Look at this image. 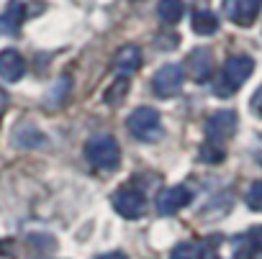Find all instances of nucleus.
I'll return each mask as SVG.
<instances>
[{
    "mask_svg": "<svg viewBox=\"0 0 262 259\" xmlns=\"http://www.w3.org/2000/svg\"><path fill=\"white\" fill-rule=\"evenodd\" d=\"M190 200H193V193L185 185H172V187H167L157 195V213L160 216H172L180 208H185Z\"/></svg>",
    "mask_w": 262,
    "mask_h": 259,
    "instance_id": "obj_7",
    "label": "nucleus"
},
{
    "mask_svg": "<svg viewBox=\"0 0 262 259\" xmlns=\"http://www.w3.org/2000/svg\"><path fill=\"white\" fill-rule=\"evenodd\" d=\"M201 162H206V164H219V162H224V149H221V144H216V142H208V144H203L201 147Z\"/></svg>",
    "mask_w": 262,
    "mask_h": 259,
    "instance_id": "obj_19",
    "label": "nucleus"
},
{
    "mask_svg": "<svg viewBox=\"0 0 262 259\" xmlns=\"http://www.w3.org/2000/svg\"><path fill=\"white\" fill-rule=\"evenodd\" d=\"M183 80H185V67L180 64H165L155 72L152 77V90L157 98H172L180 92L183 87Z\"/></svg>",
    "mask_w": 262,
    "mask_h": 259,
    "instance_id": "obj_4",
    "label": "nucleus"
},
{
    "mask_svg": "<svg viewBox=\"0 0 262 259\" xmlns=\"http://www.w3.org/2000/svg\"><path fill=\"white\" fill-rule=\"evenodd\" d=\"M236 123H239V118H236L234 110H216L206 121V139L208 142H216V144L231 139L234 131H236Z\"/></svg>",
    "mask_w": 262,
    "mask_h": 259,
    "instance_id": "obj_5",
    "label": "nucleus"
},
{
    "mask_svg": "<svg viewBox=\"0 0 262 259\" xmlns=\"http://www.w3.org/2000/svg\"><path fill=\"white\" fill-rule=\"evenodd\" d=\"M236 249H239V254L244 251L247 259L252 256L249 251H262V226H254V228H249L242 239H236Z\"/></svg>",
    "mask_w": 262,
    "mask_h": 259,
    "instance_id": "obj_16",
    "label": "nucleus"
},
{
    "mask_svg": "<svg viewBox=\"0 0 262 259\" xmlns=\"http://www.w3.org/2000/svg\"><path fill=\"white\" fill-rule=\"evenodd\" d=\"M26 72V62L16 49H3L0 52V77L6 82H18Z\"/></svg>",
    "mask_w": 262,
    "mask_h": 259,
    "instance_id": "obj_12",
    "label": "nucleus"
},
{
    "mask_svg": "<svg viewBox=\"0 0 262 259\" xmlns=\"http://www.w3.org/2000/svg\"><path fill=\"white\" fill-rule=\"evenodd\" d=\"M126 92H128V80H126V77H118V80L111 85V90L105 92V103H108V105H118V103L126 98Z\"/></svg>",
    "mask_w": 262,
    "mask_h": 259,
    "instance_id": "obj_20",
    "label": "nucleus"
},
{
    "mask_svg": "<svg viewBox=\"0 0 262 259\" xmlns=\"http://www.w3.org/2000/svg\"><path fill=\"white\" fill-rule=\"evenodd\" d=\"M13 144L16 147H24V149H34V147L47 144V139H44V134L39 131V128H34V126H18L16 134H13Z\"/></svg>",
    "mask_w": 262,
    "mask_h": 259,
    "instance_id": "obj_13",
    "label": "nucleus"
},
{
    "mask_svg": "<svg viewBox=\"0 0 262 259\" xmlns=\"http://www.w3.org/2000/svg\"><path fill=\"white\" fill-rule=\"evenodd\" d=\"M113 208L123 218H142L144 216V208H147L144 193L142 190H134V187H121L113 195Z\"/></svg>",
    "mask_w": 262,
    "mask_h": 259,
    "instance_id": "obj_6",
    "label": "nucleus"
},
{
    "mask_svg": "<svg viewBox=\"0 0 262 259\" xmlns=\"http://www.w3.org/2000/svg\"><path fill=\"white\" fill-rule=\"evenodd\" d=\"M262 0H224V13L236 26H252Z\"/></svg>",
    "mask_w": 262,
    "mask_h": 259,
    "instance_id": "obj_8",
    "label": "nucleus"
},
{
    "mask_svg": "<svg viewBox=\"0 0 262 259\" xmlns=\"http://www.w3.org/2000/svg\"><path fill=\"white\" fill-rule=\"evenodd\" d=\"M142 64V49L134 46V44H128L123 49H118L116 59H113V72L118 77H128V75H134Z\"/></svg>",
    "mask_w": 262,
    "mask_h": 259,
    "instance_id": "obj_10",
    "label": "nucleus"
},
{
    "mask_svg": "<svg viewBox=\"0 0 262 259\" xmlns=\"http://www.w3.org/2000/svg\"><path fill=\"white\" fill-rule=\"evenodd\" d=\"M26 18V3H21V0H11V3L6 6V11L0 13V34L3 36H16L21 23Z\"/></svg>",
    "mask_w": 262,
    "mask_h": 259,
    "instance_id": "obj_9",
    "label": "nucleus"
},
{
    "mask_svg": "<svg viewBox=\"0 0 262 259\" xmlns=\"http://www.w3.org/2000/svg\"><path fill=\"white\" fill-rule=\"evenodd\" d=\"M157 16L165 21V23H178L183 16H185V3L183 0H160L157 3Z\"/></svg>",
    "mask_w": 262,
    "mask_h": 259,
    "instance_id": "obj_14",
    "label": "nucleus"
},
{
    "mask_svg": "<svg viewBox=\"0 0 262 259\" xmlns=\"http://www.w3.org/2000/svg\"><path fill=\"white\" fill-rule=\"evenodd\" d=\"M85 157L98 170H113L121 159V149H118V142L111 134H95L85 144Z\"/></svg>",
    "mask_w": 262,
    "mask_h": 259,
    "instance_id": "obj_2",
    "label": "nucleus"
},
{
    "mask_svg": "<svg viewBox=\"0 0 262 259\" xmlns=\"http://www.w3.org/2000/svg\"><path fill=\"white\" fill-rule=\"evenodd\" d=\"M185 69L188 75L195 80V82H206L211 77V69H213V62H211V52L208 49H195L188 54L185 59Z\"/></svg>",
    "mask_w": 262,
    "mask_h": 259,
    "instance_id": "obj_11",
    "label": "nucleus"
},
{
    "mask_svg": "<svg viewBox=\"0 0 262 259\" xmlns=\"http://www.w3.org/2000/svg\"><path fill=\"white\" fill-rule=\"evenodd\" d=\"M216 29H219L216 13H211V11H206V8H201V11L193 13V31H195V34L211 36V34H216Z\"/></svg>",
    "mask_w": 262,
    "mask_h": 259,
    "instance_id": "obj_15",
    "label": "nucleus"
},
{
    "mask_svg": "<svg viewBox=\"0 0 262 259\" xmlns=\"http://www.w3.org/2000/svg\"><path fill=\"white\" fill-rule=\"evenodd\" d=\"M203 254H206V246L203 244H198V241H183V244H178L172 249L170 259H203Z\"/></svg>",
    "mask_w": 262,
    "mask_h": 259,
    "instance_id": "obj_17",
    "label": "nucleus"
},
{
    "mask_svg": "<svg viewBox=\"0 0 262 259\" xmlns=\"http://www.w3.org/2000/svg\"><path fill=\"white\" fill-rule=\"evenodd\" d=\"M252 72H254V59H252V57H247V54H234V57H229V59L224 62V67H221V77H219L213 92H216L219 98L234 95V92L252 77Z\"/></svg>",
    "mask_w": 262,
    "mask_h": 259,
    "instance_id": "obj_1",
    "label": "nucleus"
},
{
    "mask_svg": "<svg viewBox=\"0 0 262 259\" xmlns=\"http://www.w3.org/2000/svg\"><path fill=\"white\" fill-rule=\"evenodd\" d=\"M244 203L252 208V210H262V180L252 182L247 195H244Z\"/></svg>",
    "mask_w": 262,
    "mask_h": 259,
    "instance_id": "obj_21",
    "label": "nucleus"
},
{
    "mask_svg": "<svg viewBox=\"0 0 262 259\" xmlns=\"http://www.w3.org/2000/svg\"><path fill=\"white\" fill-rule=\"evenodd\" d=\"M6 105H8V95H6L3 90H0V113L6 110Z\"/></svg>",
    "mask_w": 262,
    "mask_h": 259,
    "instance_id": "obj_24",
    "label": "nucleus"
},
{
    "mask_svg": "<svg viewBox=\"0 0 262 259\" xmlns=\"http://www.w3.org/2000/svg\"><path fill=\"white\" fill-rule=\"evenodd\" d=\"M98 259H126L123 251H108V254H100Z\"/></svg>",
    "mask_w": 262,
    "mask_h": 259,
    "instance_id": "obj_23",
    "label": "nucleus"
},
{
    "mask_svg": "<svg viewBox=\"0 0 262 259\" xmlns=\"http://www.w3.org/2000/svg\"><path fill=\"white\" fill-rule=\"evenodd\" d=\"M249 105H252V110H254L257 115H262V85H259V90H257V92L252 95Z\"/></svg>",
    "mask_w": 262,
    "mask_h": 259,
    "instance_id": "obj_22",
    "label": "nucleus"
},
{
    "mask_svg": "<svg viewBox=\"0 0 262 259\" xmlns=\"http://www.w3.org/2000/svg\"><path fill=\"white\" fill-rule=\"evenodd\" d=\"M70 87H72V80L64 75V77H59L54 85H52V92L47 95V103L49 105H62L64 103V98L70 95Z\"/></svg>",
    "mask_w": 262,
    "mask_h": 259,
    "instance_id": "obj_18",
    "label": "nucleus"
},
{
    "mask_svg": "<svg viewBox=\"0 0 262 259\" xmlns=\"http://www.w3.org/2000/svg\"><path fill=\"white\" fill-rule=\"evenodd\" d=\"M126 128L131 131V136H137L139 142H155L162 131V121L160 113L155 108H137L126 118Z\"/></svg>",
    "mask_w": 262,
    "mask_h": 259,
    "instance_id": "obj_3",
    "label": "nucleus"
}]
</instances>
